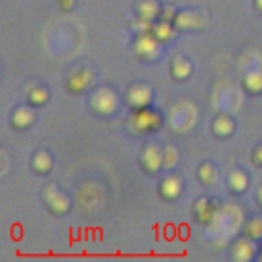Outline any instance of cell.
Listing matches in <instances>:
<instances>
[{
    "label": "cell",
    "mask_w": 262,
    "mask_h": 262,
    "mask_svg": "<svg viewBox=\"0 0 262 262\" xmlns=\"http://www.w3.org/2000/svg\"><path fill=\"white\" fill-rule=\"evenodd\" d=\"M49 100V90L47 88H43V86H33L31 90H29V102L33 104V106H41V104H45Z\"/></svg>",
    "instance_id": "cell-20"
},
{
    "label": "cell",
    "mask_w": 262,
    "mask_h": 262,
    "mask_svg": "<svg viewBox=\"0 0 262 262\" xmlns=\"http://www.w3.org/2000/svg\"><path fill=\"white\" fill-rule=\"evenodd\" d=\"M254 4H256L258 10H262V0H254Z\"/></svg>",
    "instance_id": "cell-28"
},
{
    "label": "cell",
    "mask_w": 262,
    "mask_h": 262,
    "mask_svg": "<svg viewBox=\"0 0 262 262\" xmlns=\"http://www.w3.org/2000/svg\"><path fill=\"white\" fill-rule=\"evenodd\" d=\"M258 203H260V205H262V184H260V186H258Z\"/></svg>",
    "instance_id": "cell-27"
},
{
    "label": "cell",
    "mask_w": 262,
    "mask_h": 262,
    "mask_svg": "<svg viewBox=\"0 0 262 262\" xmlns=\"http://www.w3.org/2000/svg\"><path fill=\"white\" fill-rule=\"evenodd\" d=\"M129 131L135 135H143V133H154L162 127V115L149 106H141L135 108L127 121Z\"/></svg>",
    "instance_id": "cell-1"
},
{
    "label": "cell",
    "mask_w": 262,
    "mask_h": 262,
    "mask_svg": "<svg viewBox=\"0 0 262 262\" xmlns=\"http://www.w3.org/2000/svg\"><path fill=\"white\" fill-rule=\"evenodd\" d=\"M43 201H45V205L49 207V211L55 213V215H63V213L70 211V196H68L66 192H61L55 184L45 186V190H43Z\"/></svg>",
    "instance_id": "cell-3"
},
{
    "label": "cell",
    "mask_w": 262,
    "mask_h": 262,
    "mask_svg": "<svg viewBox=\"0 0 262 262\" xmlns=\"http://www.w3.org/2000/svg\"><path fill=\"white\" fill-rule=\"evenodd\" d=\"M133 49L141 59H156L158 53H160V41L151 35V31L149 33H139L135 43H133Z\"/></svg>",
    "instance_id": "cell-4"
},
{
    "label": "cell",
    "mask_w": 262,
    "mask_h": 262,
    "mask_svg": "<svg viewBox=\"0 0 262 262\" xmlns=\"http://www.w3.org/2000/svg\"><path fill=\"white\" fill-rule=\"evenodd\" d=\"M233 258L237 260V262H248V260H252L254 258V254H256V246H254V239L252 237H242V239H237L235 244H233Z\"/></svg>",
    "instance_id": "cell-11"
},
{
    "label": "cell",
    "mask_w": 262,
    "mask_h": 262,
    "mask_svg": "<svg viewBox=\"0 0 262 262\" xmlns=\"http://www.w3.org/2000/svg\"><path fill=\"white\" fill-rule=\"evenodd\" d=\"M170 72H172V76H174L176 80H186V78L192 74V66H190V61H188L186 57L176 55V57L172 59V63H170Z\"/></svg>",
    "instance_id": "cell-14"
},
{
    "label": "cell",
    "mask_w": 262,
    "mask_h": 262,
    "mask_svg": "<svg viewBox=\"0 0 262 262\" xmlns=\"http://www.w3.org/2000/svg\"><path fill=\"white\" fill-rule=\"evenodd\" d=\"M244 88L252 94L262 92V70H250L244 76Z\"/></svg>",
    "instance_id": "cell-19"
},
{
    "label": "cell",
    "mask_w": 262,
    "mask_h": 262,
    "mask_svg": "<svg viewBox=\"0 0 262 262\" xmlns=\"http://www.w3.org/2000/svg\"><path fill=\"white\" fill-rule=\"evenodd\" d=\"M141 166L147 172H158L160 168H164V149L156 143L145 145V149L141 151Z\"/></svg>",
    "instance_id": "cell-6"
},
{
    "label": "cell",
    "mask_w": 262,
    "mask_h": 262,
    "mask_svg": "<svg viewBox=\"0 0 262 262\" xmlns=\"http://www.w3.org/2000/svg\"><path fill=\"white\" fill-rule=\"evenodd\" d=\"M90 106L98 113V115H113L119 106V98L115 94V90L106 88V86H100L92 92V98H90Z\"/></svg>",
    "instance_id": "cell-2"
},
{
    "label": "cell",
    "mask_w": 262,
    "mask_h": 262,
    "mask_svg": "<svg viewBox=\"0 0 262 262\" xmlns=\"http://www.w3.org/2000/svg\"><path fill=\"white\" fill-rule=\"evenodd\" d=\"M246 235L252 239H262V217H254L246 223Z\"/></svg>",
    "instance_id": "cell-22"
},
{
    "label": "cell",
    "mask_w": 262,
    "mask_h": 262,
    "mask_svg": "<svg viewBox=\"0 0 262 262\" xmlns=\"http://www.w3.org/2000/svg\"><path fill=\"white\" fill-rule=\"evenodd\" d=\"M182 192V180L178 176H166L160 182V194L168 201H174L178 194Z\"/></svg>",
    "instance_id": "cell-13"
},
{
    "label": "cell",
    "mask_w": 262,
    "mask_h": 262,
    "mask_svg": "<svg viewBox=\"0 0 262 262\" xmlns=\"http://www.w3.org/2000/svg\"><path fill=\"white\" fill-rule=\"evenodd\" d=\"M192 213H194V219L199 223H209L219 213V203L213 201V199H209V196H203V199H199L192 205Z\"/></svg>",
    "instance_id": "cell-7"
},
{
    "label": "cell",
    "mask_w": 262,
    "mask_h": 262,
    "mask_svg": "<svg viewBox=\"0 0 262 262\" xmlns=\"http://www.w3.org/2000/svg\"><path fill=\"white\" fill-rule=\"evenodd\" d=\"M248 182H250L248 174H246L244 170H239V168L231 170L229 176H227V186H229L233 192H244V190L248 188Z\"/></svg>",
    "instance_id": "cell-16"
},
{
    "label": "cell",
    "mask_w": 262,
    "mask_h": 262,
    "mask_svg": "<svg viewBox=\"0 0 262 262\" xmlns=\"http://www.w3.org/2000/svg\"><path fill=\"white\" fill-rule=\"evenodd\" d=\"M57 4H59L61 10H72L74 4H76V0H57Z\"/></svg>",
    "instance_id": "cell-25"
},
{
    "label": "cell",
    "mask_w": 262,
    "mask_h": 262,
    "mask_svg": "<svg viewBox=\"0 0 262 262\" xmlns=\"http://www.w3.org/2000/svg\"><path fill=\"white\" fill-rule=\"evenodd\" d=\"M233 119L231 117H227V115H219V117H215V121H213V133L217 135V137H229L231 133H233Z\"/></svg>",
    "instance_id": "cell-18"
},
{
    "label": "cell",
    "mask_w": 262,
    "mask_h": 262,
    "mask_svg": "<svg viewBox=\"0 0 262 262\" xmlns=\"http://www.w3.org/2000/svg\"><path fill=\"white\" fill-rule=\"evenodd\" d=\"M176 162H178V151H176V147H174V145L164 147V166H166V168H172Z\"/></svg>",
    "instance_id": "cell-23"
},
{
    "label": "cell",
    "mask_w": 262,
    "mask_h": 262,
    "mask_svg": "<svg viewBox=\"0 0 262 262\" xmlns=\"http://www.w3.org/2000/svg\"><path fill=\"white\" fill-rule=\"evenodd\" d=\"M252 160H254L258 166H262V145H258V147L254 149V154H252Z\"/></svg>",
    "instance_id": "cell-26"
},
{
    "label": "cell",
    "mask_w": 262,
    "mask_h": 262,
    "mask_svg": "<svg viewBox=\"0 0 262 262\" xmlns=\"http://www.w3.org/2000/svg\"><path fill=\"white\" fill-rule=\"evenodd\" d=\"M35 123V111L31 106H18L14 108L12 117H10V125L14 129H27Z\"/></svg>",
    "instance_id": "cell-12"
},
{
    "label": "cell",
    "mask_w": 262,
    "mask_h": 262,
    "mask_svg": "<svg viewBox=\"0 0 262 262\" xmlns=\"http://www.w3.org/2000/svg\"><path fill=\"white\" fill-rule=\"evenodd\" d=\"M174 31H176L174 23H168V20H158V23H154V27H151V35H154L160 43L170 41V39L174 37Z\"/></svg>",
    "instance_id": "cell-15"
},
{
    "label": "cell",
    "mask_w": 262,
    "mask_h": 262,
    "mask_svg": "<svg viewBox=\"0 0 262 262\" xmlns=\"http://www.w3.org/2000/svg\"><path fill=\"white\" fill-rule=\"evenodd\" d=\"M201 25H203L201 14L192 12V10H180L174 18V27L180 31H192V29H199Z\"/></svg>",
    "instance_id": "cell-9"
},
{
    "label": "cell",
    "mask_w": 262,
    "mask_h": 262,
    "mask_svg": "<svg viewBox=\"0 0 262 262\" xmlns=\"http://www.w3.org/2000/svg\"><path fill=\"white\" fill-rule=\"evenodd\" d=\"M178 10L174 6H162V12H160V20H168V23H174Z\"/></svg>",
    "instance_id": "cell-24"
},
{
    "label": "cell",
    "mask_w": 262,
    "mask_h": 262,
    "mask_svg": "<svg viewBox=\"0 0 262 262\" xmlns=\"http://www.w3.org/2000/svg\"><path fill=\"white\" fill-rule=\"evenodd\" d=\"M92 84H94V72H92V70H88V68H80V70L72 72V74H70V78H68V82H66L68 90H70V92H74V94L86 92Z\"/></svg>",
    "instance_id": "cell-5"
},
{
    "label": "cell",
    "mask_w": 262,
    "mask_h": 262,
    "mask_svg": "<svg viewBox=\"0 0 262 262\" xmlns=\"http://www.w3.org/2000/svg\"><path fill=\"white\" fill-rule=\"evenodd\" d=\"M160 12H162V6L158 0H139L135 4V14L137 18H143V20H156L160 18Z\"/></svg>",
    "instance_id": "cell-10"
},
{
    "label": "cell",
    "mask_w": 262,
    "mask_h": 262,
    "mask_svg": "<svg viewBox=\"0 0 262 262\" xmlns=\"http://www.w3.org/2000/svg\"><path fill=\"white\" fill-rule=\"evenodd\" d=\"M260 256H262V252H260Z\"/></svg>",
    "instance_id": "cell-29"
},
{
    "label": "cell",
    "mask_w": 262,
    "mask_h": 262,
    "mask_svg": "<svg viewBox=\"0 0 262 262\" xmlns=\"http://www.w3.org/2000/svg\"><path fill=\"white\" fill-rule=\"evenodd\" d=\"M196 174H199V178H201V182H203V184H213V182H215V178H217V170H215V166H213L211 162L201 164Z\"/></svg>",
    "instance_id": "cell-21"
},
{
    "label": "cell",
    "mask_w": 262,
    "mask_h": 262,
    "mask_svg": "<svg viewBox=\"0 0 262 262\" xmlns=\"http://www.w3.org/2000/svg\"><path fill=\"white\" fill-rule=\"evenodd\" d=\"M151 88L147 84H133L129 90H127V102L133 106V108H141V106H149L151 104Z\"/></svg>",
    "instance_id": "cell-8"
},
{
    "label": "cell",
    "mask_w": 262,
    "mask_h": 262,
    "mask_svg": "<svg viewBox=\"0 0 262 262\" xmlns=\"http://www.w3.org/2000/svg\"><path fill=\"white\" fill-rule=\"evenodd\" d=\"M31 166H33V170H37L39 174H45V172L51 170V166H53V158H51L49 151L39 149V151L31 158Z\"/></svg>",
    "instance_id": "cell-17"
}]
</instances>
